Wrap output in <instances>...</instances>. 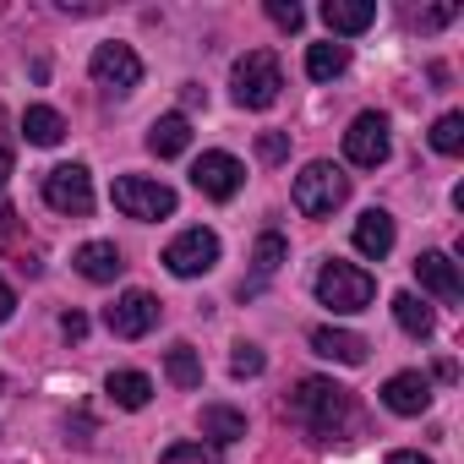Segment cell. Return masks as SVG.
<instances>
[{
    "instance_id": "8992f818",
    "label": "cell",
    "mask_w": 464,
    "mask_h": 464,
    "mask_svg": "<svg viewBox=\"0 0 464 464\" xmlns=\"http://www.w3.org/2000/svg\"><path fill=\"white\" fill-rule=\"evenodd\" d=\"M213 263H218V236L202 229V224L180 229V236L164 246V268L175 279H202V274H213Z\"/></svg>"
},
{
    "instance_id": "52a82bcc",
    "label": "cell",
    "mask_w": 464,
    "mask_h": 464,
    "mask_svg": "<svg viewBox=\"0 0 464 464\" xmlns=\"http://www.w3.org/2000/svg\"><path fill=\"white\" fill-rule=\"evenodd\" d=\"M388 153H393L388 115H382V110L355 115V121H350V131H344V159H350L355 169H377V164H388Z\"/></svg>"
},
{
    "instance_id": "f1b7e54d",
    "label": "cell",
    "mask_w": 464,
    "mask_h": 464,
    "mask_svg": "<svg viewBox=\"0 0 464 464\" xmlns=\"http://www.w3.org/2000/svg\"><path fill=\"white\" fill-rule=\"evenodd\" d=\"M268 23H274V28H285V34H295V28L306 23V12L295 6V0H268Z\"/></svg>"
},
{
    "instance_id": "e0dca14e",
    "label": "cell",
    "mask_w": 464,
    "mask_h": 464,
    "mask_svg": "<svg viewBox=\"0 0 464 464\" xmlns=\"http://www.w3.org/2000/svg\"><path fill=\"white\" fill-rule=\"evenodd\" d=\"M312 350H317L323 361H339V366H361L372 344H366L361 334H350V328H312Z\"/></svg>"
},
{
    "instance_id": "603a6c76",
    "label": "cell",
    "mask_w": 464,
    "mask_h": 464,
    "mask_svg": "<svg viewBox=\"0 0 464 464\" xmlns=\"http://www.w3.org/2000/svg\"><path fill=\"white\" fill-rule=\"evenodd\" d=\"M393 323H399L410 339H431V328H437L431 306H426L420 295H410V290H399V295H393Z\"/></svg>"
},
{
    "instance_id": "83f0119b",
    "label": "cell",
    "mask_w": 464,
    "mask_h": 464,
    "mask_svg": "<svg viewBox=\"0 0 464 464\" xmlns=\"http://www.w3.org/2000/svg\"><path fill=\"white\" fill-rule=\"evenodd\" d=\"M263 366H268V355H263L252 339H241V344H236V355H229V372H236L241 382H246V377H263Z\"/></svg>"
},
{
    "instance_id": "7402d4cb",
    "label": "cell",
    "mask_w": 464,
    "mask_h": 464,
    "mask_svg": "<svg viewBox=\"0 0 464 464\" xmlns=\"http://www.w3.org/2000/svg\"><path fill=\"white\" fill-rule=\"evenodd\" d=\"M23 137H28L34 148H55V142L66 137L61 110H50V104H28V110H23Z\"/></svg>"
},
{
    "instance_id": "d6986e66",
    "label": "cell",
    "mask_w": 464,
    "mask_h": 464,
    "mask_svg": "<svg viewBox=\"0 0 464 464\" xmlns=\"http://www.w3.org/2000/svg\"><path fill=\"white\" fill-rule=\"evenodd\" d=\"M285 257H290V246H285V236H279V229H263V236H257V246H252V268H257V279L252 285H241V301L263 285V279H274L279 268H285Z\"/></svg>"
},
{
    "instance_id": "ac0fdd59",
    "label": "cell",
    "mask_w": 464,
    "mask_h": 464,
    "mask_svg": "<svg viewBox=\"0 0 464 464\" xmlns=\"http://www.w3.org/2000/svg\"><path fill=\"white\" fill-rule=\"evenodd\" d=\"M186 148H191V121H186L180 110L159 115V121L148 126V153H159V159H175V153H186Z\"/></svg>"
},
{
    "instance_id": "9a60e30c",
    "label": "cell",
    "mask_w": 464,
    "mask_h": 464,
    "mask_svg": "<svg viewBox=\"0 0 464 464\" xmlns=\"http://www.w3.org/2000/svg\"><path fill=\"white\" fill-rule=\"evenodd\" d=\"M393 241H399V229H393V213H382V208H366V213L355 218V252H361V257L382 263V257L393 252Z\"/></svg>"
},
{
    "instance_id": "d590c367",
    "label": "cell",
    "mask_w": 464,
    "mask_h": 464,
    "mask_svg": "<svg viewBox=\"0 0 464 464\" xmlns=\"http://www.w3.org/2000/svg\"><path fill=\"white\" fill-rule=\"evenodd\" d=\"M12 180V148H0V186Z\"/></svg>"
},
{
    "instance_id": "7a4b0ae2",
    "label": "cell",
    "mask_w": 464,
    "mask_h": 464,
    "mask_svg": "<svg viewBox=\"0 0 464 464\" xmlns=\"http://www.w3.org/2000/svg\"><path fill=\"white\" fill-rule=\"evenodd\" d=\"M279 93H285V66L274 50H246L229 72V99L241 110H274Z\"/></svg>"
},
{
    "instance_id": "3957f363",
    "label": "cell",
    "mask_w": 464,
    "mask_h": 464,
    "mask_svg": "<svg viewBox=\"0 0 464 464\" xmlns=\"http://www.w3.org/2000/svg\"><path fill=\"white\" fill-rule=\"evenodd\" d=\"M290 197H295V213H306V218H334V213L350 202V175H344L334 159H312V164L295 175Z\"/></svg>"
},
{
    "instance_id": "5b68a950",
    "label": "cell",
    "mask_w": 464,
    "mask_h": 464,
    "mask_svg": "<svg viewBox=\"0 0 464 464\" xmlns=\"http://www.w3.org/2000/svg\"><path fill=\"white\" fill-rule=\"evenodd\" d=\"M110 197H115V208H121L126 218H137V224H159V218L175 213V186H164L159 175H121Z\"/></svg>"
},
{
    "instance_id": "f546056e",
    "label": "cell",
    "mask_w": 464,
    "mask_h": 464,
    "mask_svg": "<svg viewBox=\"0 0 464 464\" xmlns=\"http://www.w3.org/2000/svg\"><path fill=\"white\" fill-rule=\"evenodd\" d=\"M453 17H459V0H442V6H431V12L415 17V28H420V34H437V28H448Z\"/></svg>"
},
{
    "instance_id": "ba28073f",
    "label": "cell",
    "mask_w": 464,
    "mask_h": 464,
    "mask_svg": "<svg viewBox=\"0 0 464 464\" xmlns=\"http://www.w3.org/2000/svg\"><path fill=\"white\" fill-rule=\"evenodd\" d=\"M88 72H93V82L104 88V93H115V99H126L137 82H142V55L131 50V44H121V39H110V44H99L93 50V61H88Z\"/></svg>"
},
{
    "instance_id": "9c48e42d",
    "label": "cell",
    "mask_w": 464,
    "mask_h": 464,
    "mask_svg": "<svg viewBox=\"0 0 464 464\" xmlns=\"http://www.w3.org/2000/svg\"><path fill=\"white\" fill-rule=\"evenodd\" d=\"M44 202L55 213H66V218L93 213V175H88V164H55L44 175Z\"/></svg>"
},
{
    "instance_id": "277c9868",
    "label": "cell",
    "mask_w": 464,
    "mask_h": 464,
    "mask_svg": "<svg viewBox=\"0 0 464 464\" xmlns=\"http://www.w3.org/2000/svg\"><path fill=\"white\" fill-rule=\"evenodd\" d=\"M317 301L328 306V312H366L372 301H377V279L366 274V268H355V263H323L317 268Z\"/></svg>"
},
{
    "instance_id": "ffe728a7",
    "label": "cell",
    "mask_w": 464,
    "mask_h": 464,
    "mask_svg": "<svg viewBox=\"0 0 464 464\" xmlns=\"http://www.w3.org/2000/svg\"><path fill=\"white\" fill-rule=\"evenodd\" d=\"M104 393H110V404H121V410H148L153 377H148V372H110V377H104Z\"/></svg>"
},
{
    "instance_id": "484cf974",
    "label": "cell",
    "mask_w": 464,
    "mask_h": 464,
    "mask_svg": "<svg viewBox=\"0 0 464 464\" xmlns=\"http://www.w3.org/2000/svg\"><path fill=\"white\" fill-rule=\"evenodd\" d=\"M431 148H437V153H448V159L464 148V115H459V110H448V115H437V121H431Z\"/></svg>"
},
{
    "instance_id": "7c38bea8",
    "label": "cell",
    "mask_w": 464,
    "mask_h": 464,
    "mask_svg": "<svg viewBox=\"0 0 464 464\" xmlns=\"http://www.w3.org/2000/svg\"><path fill=\"white\" fill-rule=\"evenodd\" d=\"M415 279H420L426 295H437V301H448V306L464 301V279H459V263H453L448 252H420V257H415Z\"/></svg>"
},
{
    "instance_id": "cb8c5ba5",
    "label": "cell",
    "mask_w": 464,
    "mask_h": 464,
    "mask_svg": "<svg viewBox=\"0 0 464 464\" xmlns=\"http://www.w3.org/2000/svg\"><path fill=\"white\" fill-rule=\"evenodd\" d=\"M202 437H213V442H241L246 437V415L229 410V404H202Z\"/></svg>"
},
{
    "instance_id": "30bf717a",
    "label": "cell",
    "mask_w": 464,
    "mask_h": 464,
    "mask_svg": "<svg viewBox=\"0 0 464 464\" xmlns=\"http://www.w3.org/2000/svg\"><path fill=\"white\" fill-rule=\"evenodd\" d=\"M191 186L202 191V197H213V202H229L241 186H246V164L236 159V153H202L197 164H191Z\"/></svg>"
},
{
    "instance_id": "2e32d148",
    "label": "cell",
    "mask_w": 464,
    "mask_h": 464,
    "mask_svg": "<svg viewBox=\"0 0 464 464\" xmlns=\"http://www.w3.org/2000/svg\"><path fill=\"white\" fill-rule=\"evenodd\" d=\"M323 23L334 39H350V34H366L377 23V6L372 0H323Z\"/></svg>"
},
{
    "instance_id": "6da1fadb",
    "label": "cell",
    "mask_w": 464,
    "mask_h": 464,
    "mask_svg": "<svg viewBox=\"0 0 464 464\" xmlns=\"http://www.w3.org/2000/svg\"><path fill=\"white\" fill-rule=\"evenodd\" d=\"M285 415H290L312 442H323V448L350 442L344 431L361 420V415H355L350 388H344V382H334V377H301V382L290 388V399H285Z\"/></svg>"
},
{
    "instance_id": "8fae6325",
    "label": "cell",
    "mask_w": 464,
    "mask_h": 464,
    "mask_svg": "<svg viewBox=\"0 0 464 464\" xmlns=\"http://www.w3.org/2000/svg\"><path fill=\"white\" fill-rule=\"evenodd\" d=\"M104 328L115 339H142L159 328V301L148 290H126V295H115V306H104Z\"/></svg>"
},
{
    "instance_id": "5bb4252c",
    "label": "cell",
    "mask_w": 464,
    "mask_h": 464,
    "mask_svg": "<svg viewBox=\"0 0 464 464\" xmlns=\"http://www.w3.org/2000/svg\"><path fill=\"white\" fill-rule=\"evenodd\" d=\"M382 404L393 415H426L431 410V377L426 372H393L382 382Z\"/></svg>"
},
{
    "instance_id": "1f68e13d",
    "label": "cell",
    "mask_w": 464,
    "mask_h": 464,
    "mask_svg": "<svg viewBox=\"0 0 464 464\" xmlns=\"http://www.w3.org/2000/svg\"><path fill=\"white\" fill-rule=\"evenodd\" d=\"M55 12H66V17H99L104 0H55Z\"/></svg>"
},
{
    "instance_id": "4dcf8cb0",
    "label": "cell",
    "mask_w": 464,
    "mask_h": 464,
    "mask_svg": "<svg viewBox=\"0 0 464 464\" xmlns=\"http://www.w3.org/2000/svg\"><path fill=\"white\" fill-rule=\"evenodd\" d=\"M285 153H290V137H285V131H263V137H257V159H268V164H279Z\"/></svg>"
},
{
    "instance_id": "d6a6232c",
    "label": "cell",
    "mask_w": 464,
    "mask_h": 464,
    "mask_svg": "<svg viewBox=\"0 0 464 464\" xmlns=\"http://www.w3.org/2000/svg\"><path fill=\"white\" fill-rule=\"evenodd\" d=\"M61 334H66V339H82V334H88V317H82V312H66V317H61Z\"/></svg>"
},
{
    "instance_id": "4fadbf2b",
    "label": "cell",
    "mask_w": 464,
    "mask_h": 464,
    "mask_svg": "<svg viewBox=\"0 0 464 464\" xmlns=\"http://www.w3.org/2000/svg\"><path fill=\"white\" fill-rule=\"evenodd\" d=\"M72 268H77L88 285H115V279L126 274V257H121L115 241H82V246L72 252Z\"/></svg>"
},
{
    "instance_id": "e575fe53",
    "label": "cell",
    "mask_w": 464,
    "mask_h": 464,
    "mask_svg": "<svg viewBox=\"0 0 464 464\" xmlns=\"http://www.w3.org/2000/svg\"><path fill=\"white\" fill-rule=\"evenodd\" d=\"M382 464H431V459H426V453H415V448H399V453H388Z\"/></svg>"
},
{
    "instance_id": "44dd1931",
    "label": "cell",
    "mask_w": 464,
    "mask_h": 464,
    "mask_svg": "<svg viewBox=\"0 0 464 464\" xmlns=\"http://www.w3.org/2000/svg\"><path fill=\"white\" fill-rule=\"evenodd\" d=\"M344 72H350V44L328 39V44H312V50H306V77H312V82H334V77H344Z\"/></svg>"
},
{
    "instance_id": "4316f807",
    "label": "cell",
    "mask_w": 464,
    "mask_h": 464,
    "mask_svg": "<svg viewBox=\"0 0 464 464\" xmlns=\"http://www.w3.org/2000/svg\"><path fill=\"white\" fill-rule=\"evenodd\" d=\"M159 464H224V459L213 442H175V448H164Z\"/></svg>"
},
{
    "instance_id": "836d02e7",
    "label": "cell",
    "mask_w": 464,
    "mask_h": 464,
    "mask_svg": "<svg viewBox=\"0 0 464 464\" xmlns=\"http://www.w3.org/2000/svg\"><path fill=\"white\" fill-rule=\"evenodd\" d=\"M12 312H17V290L0 279V323H12Z\"/></svg>"
},
{
    "instance_id": "d4e9b609",
    "label": "cell",
    "mask_w": 464,
    "mask_h": 464,
    "mask_svg": "<svg viewBox=\"0 0 464 464\" xmlns=\"http://www.w3.org/2000/svg\"><path fill=\"white\" fill-rule=\"evenodd\" d=\"M164 377H169L175 388H202V355H197L186 339H175L169 355H164Z\"/></svg>"
}]
</instances>
